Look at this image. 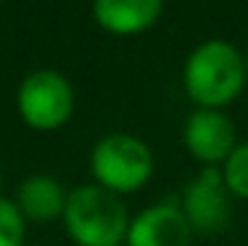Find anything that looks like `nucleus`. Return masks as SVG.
Listing matches in <instances>:
<instances>
[{"mask_svg": "<svg viewBox=\"0 0 248 246\" xmlns=\"http://www.w3.org/2000/svg\"><path fill=\"white\" fill-rule=\"evenodd\" d=\"M0 3H3V0H0Z\"/></svg>", "mask_w": 248, "mask_h": 246, "instance_id": "4468645a", "label": "nucleus"}, {"mask_svg": "<svg viewBox=\"0 0 248 246\" xmlns=\"http://www.w3.org/2000/svg\"><path fill=\"white\" fill-rule=\"evenodd\" d=\"M222 178L230 196L248 201V143H240L232 148V154L222 164Z\"/></svg>", "mask_w": 248, "mask_h": 246, "instance_id": "9d476101", "label": "nucleus"}, {"mask_svg": "<svg viewBox=\"0 0 248 246\" xmlns=\"http://www.w3.org/2000/svg\"><path fill=\"white\" fill-rule=\"evenodd\" d=\"M16 109L32 130H58L74 114V87L56 69H34L16 90Z\"/></svg>", "mask_w": 248, "mask_h": 246, "instance_id": "20e7f679", "label": "nucleus"}, {"mask_svg": "<svg viewBox=\"0 0 248 246\" xmlns=\"http://www.w3.org/2000/svg\"><path fill=\"white\" fill-rule=\"evenodd\" d=\"M180 209L198 233H219L230 220V191L219 167H203L185 185Z\"/></svg>", "mask_w": 248, "mask_h": 246, "instance_id": "39448f33", "label": "nucleus"}, {"mask_svg": "<svg viewBox=\"0 0 248 246\" xmlns=\"http://www.w3.org/2000/svg\"><path fill=\"white\" fill-rule=\"evenodd\" d=\"M187 151H190L203 167L224 164L235 143V125L224 111L219 109H196L185 122L182 130Z\"/></svg>", "mask_w": 248, "mask_h": 246, "instance_id": "423d86ee", "label": "nucleus"}, {"mask_svg": "<svg viewBox=\"0 0 248 246\" xmlns=\"http://www.w3.org/2000/svg\"><path fill=\"white\" fill-rule=\"evenodd\" d=\"M164 0H93V19L108 34L135 37L158 21Z\"/></svg>", "mask_w": 248, "mask_h": 246, "instance_id": "6e6552de", "label": "nucleus"}, {"mask_svg": "<svg viewBox=\"0 0 248 246\" xmlns=\"http://www.w3.org/2000/svg\"><path fill=\"white\" fill-rule=\"evenodd\" d=\"M193 228L177 201L145 207L129 220L124 246H190Z\"/></svg>", "mask_w": 248, "mask_h": 246, "instance_id": "0eeeda50", "label": "nucleus"}, {"mask_svg": "<svg viewBox=\"0 0 248 246\" xmlns=\"http://www.w3.org/2000/svg\"><path fill=\"white\" fill-rule=\"evenodd\" d=\"M24 246H27V244H24ZM29 246H34V244H29Z\"/></svg>", "mask_w": 248, "mask_h": 246, "instance_id": "ddd939ff", "label": "nucleus"}, {"mask_svg": "<svg viewBox=\"0 0 248 246\" xmlns=\"http://www.w3.org/2000/svg\"><path fill=\"white\" fill-rule=\"evenodd\" d=\"M246 56L227 40H206L190 50L182 69L185 93L198 109H224L243 93Z\"/></svg>", "mask_w": 248, "mask_h": 246, "instance_id": "f257e3e1", "label": "nucleus"}, {"mask_svg": "<svg viewBox=\"0 0 248 246\" xmlns=\"http://www.w3.org/2000/svg\"><path fill=\"white\" fill-rule=\"evenodd\" d=\"M66 198H69V191L53 175L34 172L21 180L19 191H16V207H19L21 217L27 222L48 225V222H56L58 217L63 220Z\"/></svg>", "mask_w": 248, "mask_h": 246, "instance_id": "1a4fd4ad", "label": "nucleus"}, {"mask_svg": "<svg viewBox=\"0 0 248 246\" xmlns=\"http://www.w3.org/2000/svg\"><path fill=\"white\" fill-rule=\"evenodd\" d=\"M24 225L16 201L0 198V246H24Z\"/></svg>", "mask_w": 248, "mask_h": 246, "instance_id": "9b49d317", "label": "nucleus"}, {"mask_svg": "<svg viewBox=\"0 0 248 246\" xmlns=\"http://www.w3.org/2000/svg\"><path fill=\"white\" fill-rule=\"evenodd\" d=\"M129 220L124 198L95 183L69 191L63 225L77 246H122Z\"/></svg>", "mask_w": 248, "mask_h": 246, "instance_id": "f03ea898", "label": "nucleus"}, {"mask_svg": "<svg viewBox=\"0 0 248 246\" xmlns=\"http://www.w3.org/2000/svg\"><path fill=\"white\" fill-rule=\"evenodd\" d=\"M90 172L95 185L124 196L140 191L153 175V154L145 140L129 132H108L93 146Z\"/></svg>", "mask_w": 248, "mask_h": 246, "instance_id": "7ed1b4c3", "label": "nucleus"}, {"mask_svg": "<svg viewBox=\"0 0 248 246\" xmlns=\"http://www.w3.org/2000/svg\"><path fill=\"white\" fill-rule=\"evenodd\" d=\"M246 72H248V50H246Z\"/></svg>", "mask_w": 248, "mask_h": 246, "instance_id": "f8f14e48", "label": "nucleus"}]
</instances>
